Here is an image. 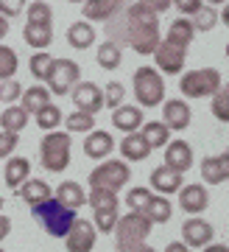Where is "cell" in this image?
Returning a JSON list of instances; mask_svg holds the SVG:
<instances>
[{
  "mask_svg": "<svg viewBox=\"0 0 229 252\" xmlns=\"http://www.w3.org/2000/svg\"><path fill=\"white\" fill-rule=\"evenodd\" d=\"M23 39H26L34 51H45V48L53 42V26H34V23H26Z\"/></svg>",
  "mask_w": 229,
  "mask_h": 252,
  "instance_id": "31",
  "label": "cell"
},
{
  "mask_svg": "<svg viewBox=\"0 0 229 252\" xmlns=\"http://www.w3.org/2000/svg\"><path fill=\"white\" fill-rule=\"evenodd\" d=\"M227 0H207V6H224Z\"/></svg>",
  "mask_w": 229,
  "mask_h": 252,
  "instance_id": "53",
  "label": "cell"
},
{
  "mask_svg": "<svg viewBox=\"0 0 229 252\" xmlns=\"http://www.w3.org/2000/svg\"><path fill=\"white\" fill-rule=\"evenodd\" d=\"M143 216L148 219L151 224H168L171 216H173V205L168 196H159V193H151V199L143 207Z\"/></svg>",
  "mask_w": 229,
  "mask_h": 252,
  "instance_id": "22",
  "label": "cell"
},
{
  "mask_svg": "<svg viewBox=\"0 0 229 252\" xmlns=\"http://www.w3.org/2000/svg\"><path fill=\"white\" fill-rule=\"evenodd\" d=\"M114 149V140L109 132H104V129H92V132H87V140H84V154H87L89 160H104V157H109Z\"/></svg>",
  "mask_w": 229,
  "mask_h": 252,
  "instance_id": "20",
  "label": "cell"
},
{
  "mask_svg": "<svg viewBox=\"0 0 229 252\" xmlns=\"http://www.w3.org/2000/svg\"><path fill=\"white\" fill-rule=\"evenodd\" d=\"M117 219H120L117 210H92V227L101 230V233H112Z\"/></svg>",
  "mask_w": 229,
  "mask_h": 252,
  "instance_id": "41",
  "label": "cell"
},
{
  "mask_svg": "<svg viewBox=\"0 0 229 252\" xmlns=\"http://www.w3.org/2000/svg\"><path fill=\"white\" fill-rule=\"evenodd\" d=\"M134 98L140 101V109H154L165 98V79L157 67L143 64L134 70Z\"/></svg>",
  "mask_w": 229,
  "mask_h": 252,
  "instance_id": "6",
  "label": "cell"
},
{
  "mask_svg": "<svg viewBox=\"0 0 229 252\" xmlns=\"http://www.w3.org/2000/svg\"><path fill=\"white\" fill-rule=\"evenodd\" d=\"M165 165L173 168V171H179V174L190 171V165H193V149H190V143L187 140H168Z\"/></svg>",
  "mask_w": 229,
  "mask_h": 252,
  "instance_id": "18",
  "label": "cell"
},
{
  "mask_svg": "<svg viewBox=\"0 0 229 252\" xmlns=\"http://www.w3.org/2000/svg\"><path fill=\"white\" fill-rule=\"evenodd\" d=\"M31 216L45 227V233L48 235H53V238H64V235L70 233L73 221L79 219V213L70 210V207H64L62 202H56V199L51 196V199H45L42 205L31 207Z\"/></svg>",
  "mask_w": 229,
  "mask_h": 252,
  "instance_id": "3",
  "label": "cell"
},
{
  "mask_svg": "<svg viewBox=\"0 0 229 252\" xmlns=\"http://www.w3.org/2000/svg\"><path fill=\"white\" fill-rule=\"evenodd\" d=\"M64 115H62V109H59V104H48V107H42L39 112L34 115V124L42 129V132H56L59 126H62Z\"/></svg>",
  "mask_w": 229,
  "mask_h": 252,
  "instance_id": "33",
  "label": "cell"
},
{
  "mask_svg": "<svg viewBox=\"0 0 229 252\" xmlns=\"http://www.w3.org/2000/svg\"><path fill=\"white\" fill-rule=\"evenodd\" d=\"M193 121V112L187 107L185 98H168L162 104V124L171 129V132H185Z\"/></svg>",
  "mask_w": 229,
  "mask_h": 252,
  "instance_id": "13",
  "label": "cell"
},
{
  "mask_svg": "<svg viewBox=\"0 0 229 252\" xmlns=\"http://www.w3.org/2000/svg\"><path fill=\"white\" fill-rule=\"evenodd\" d=\"M26 14H28V23H34V26H53V9L42 0H31Z\"/></svg>",
  "mask_w": 229,
  "mask_h": 252,
  "instance_id": "38",
  "label": "cell"
},
{
  "mask_svg": "<svg viewBox=\"0 0 229 252\" xmlns=\"http://www.w3.org/2000/svg\"><path fill=\"white\" fill-rule=\"evenodd\" d=\"M185 185V174L173 171L168 165H157L151 171V180H148V188L157 190L159 196H171V193H179V188Z\"/></svg>",
  "mask_w": 229,
  "mask_h": 252,
  "instance_id": "15",
  "label": "cell"
},
{
  "mask_svg": "<svg viewBox=\"0 0 229 252\" xmlns=\"http://www.w3.org/2000/svg\"><path fill=\"white\" fill-rule=\"evenodd\" d=\"M123 20H126V45L132 48L134 54H154V48L159 45V14H154L151 9L134 3L123 9Z\"/></svg>",
  "mask_w": 229,
  "mask_h": 252,
  "instance_id": "1",
  "label": "cell"
},
{
  "mask_svg": "<svg viewBox=\"0 0 229 252\" xmlns=\"http://www.w3.org/2000/svg\"><path fill=\"white\" fill-rule=\"evenodd\" d=\"M190 23H193V31H212V28L218 26V9L204 3L201 9L190 17Z\"/></svg>",
  "mask_w": 229,
  "mask_h": 252,
  "instance_id": "36",
  "label": "cell"
},
{
  "mask_svg": "<svg viewBox=\"0 0 229 252\" xmlns=\"http://www.w3.org/2000/svg\"><path fill=\"white\" fill-rule=\"evenodd\" d=\"M28 67H31V76L39 81H48V76H51V67H53V56L45 54V51H39V54H31V62H28Z\"/></svg>",
  "mask_w": 229,
  "mask_h": 252,
  "instance_id": "39",
  "label": "cell"
},
{
  "mask_svg": "<svg viewBox=\"0 0 229 252\" xmlns=\"http://www.w3.org/2000/svg\"><path fill=\"white\" fill-rule=\"evenodd\" d=\"M28 112L23 107H17V104H9V107L0 112V129L3 132H14V135H20L23 129L28 126Z\"/></svg>",
  "mask_w": 229,
  "mask_h": 252,
  "instance_id": "30",
  "label": "cell"
},
{
  "mask_svg": "<svg viewBox=\"0 0 229 252\" xmlns=\"http://www.w3.org/2000/svg\"><path fill=\"white\" fill-rule=\"evenodd\" d=\"M70 3H84V0H70Z\"/></svg>",
  "mask_w": 229,
  "mask_h": 252,
  "instance_id": "56",
  "label": "cell"
},
{
  "mask_svg": "<svg viewBox=\"0 0 229 252\" xmlns=\"http://www.w3.org/2000/svg\"><path fill=\"white\" fill-rule=\"evenodd\" d=\"M193 36H196L193 23H190L187 17H179V20H173V23H171L165 42H171V45H176V48H182V51H187V48H190V42H193Z\"/></svg>",
  "mask_w": 229,
  "mask_h": 252,
  "instance_id": "27",
  "label": "cell"
},
{
  "mask_svg": "<svg viewBox=\"0 0 229 252\" xmlns=\"http://www.w3.org/2000/svg\"><path fill=\"white\" fill-rule=\"evenodd\" d=\"M6 34H9V20H6V17H0V39H3Z\"/></svg>",
  "mask_w": 229,
  "mask_h": 252,
  "instance_id": "52",
  "label": "cell"
},
{
  "mask_svg": "<svg viewBox=\"0 0 229 252\" xmlns=\"http://www.w3.org/2000/svg\"><path fill=\"white\" fill-rule=\"evenodd\" d=\"M20 143V135H14V132H0V160H9L11 152L17 149Z\"/></svg>",
  "mask_w": 229,
  "mask_h": 252,
  "instance_id": "45",
  "label": "cell"
},
{
  "mask_svg": "<svg viewBox=\"0 0 229 252\" xmlns=\"http://www.w3.org/2000/svg\"><path fill=\"white\" fill-rule=\"evenodd\" d=\"M212 238H215V230L201 216H187V221L182 224V244L187 250H201V247L212 244Z\"/></svg>",
  "mask_w": 229,
  "mask_h": 252,
  "instance_id": "11",
  "label": "cell"
},
{
  "mask_svg": "<svg viewBox=\"0 0 229 252\" xmlns=\"http://www.w3.org/2000/svg\"><path fill=\"white\" fill-rule=\"evenodd\" d=\"M20 95H23V84H20L17 79L0 81V101H3V104H14Z\"/></svg>",
  "mask_w": 229,
  "mask_h": 252,
  "instance_id": "44",
  "label": "cell"
},
{
  "mask_svg": "<svg viewBox=\"0 0 229 252\" xmlns=\"http://www.w3.org/2000/svg\"><path fill=\"white\" fill-rule=\"evenodd\" d=\"M0 210H3V196H0Z\"/></svg>",
  "mask_w": 229,
  "mask_h": 252,
  "instance_id": "55",
  "label": "cell"
},
{
  "mask_svg": "<svg viewBox=\"0 0 229 252\" xmlns=\"http://www.w3.org/2000/svg\"><path fill=\"white\" fill-rule=\"evenodd\" d=\"M95 62L101 64L104 70H117V67H120V62H123V48L106 39V42H101V48H98Z\"/></svg>",
  "mask_w": 229,
  "mask_h": 252,
  "instance_id": "32",
  "label": "cell"
},
{
  "mask_svg": "<svg viewBox=\"0 0 229 252\" xmlns=\"http://www.w3.org/2000/svg\"><path fill=\"white\" fill-rule=\"evenodd\" d=\"M224 87V76L215 67H199V70H187L179 79V90L185 98H210Z\"/></svg>",
  "mask_w": 229,
  "mask_h": 252,
  "instance_id": "5",
  "label": "cell"
},
{
  "mask_svg": "<svg viewBox=\"0 0 229 252\" xmlns=\"http://www.w3.org/2000/svg\"><path fill=\"white\" fill-rule=\"evenodd\" d=\"M64 126H67V132H79V135H87V132H92L95 129V115H87V112H70V115L62 121Z\"/></svg>",
  "mask_w": 229,
  "mask_h": 252,
  "instance_id": "37",
  "label": "cell"
},
{
  "mask_svg": "<svg viewBox=\"0 0 229 252\" xmlns=\"http://www.w3.org/2000/svg\"><path fill=\"white\" fill-rule=\"evenodd\" d=\"M151 56H154V62H157V70L165 73V76H182V73H185L187 54L182 51V48L165 42V39H159V45L154 48Z\"/></svg>",
  "mask_w": 229,
  "mask_h": 252,
  "instance_id": "9",
  "label": "cell"
},
{
  "mask_svg": "<svg viewBox=\"0 0 229 252\" xmlns=\"http://www.w3.org/2000/svg\"><path fill=\"white\" fill-rule=\"evenodd\" d=\"M31 177V162L26 160V157H9L6 160V168H3V180H6V185L9 188L17 190L23 182Z\"/></svg>",
  "mask_w": 229,
  "mask_h": 252,
  "instance_id": "26",
  "label": "cell"
},
{
  "mask_svg": "<svg viewBox=\"0 0 229 252\" xmlns=\"http://www.w3.org/2000/svg\"><path fill=\"white\" fill-rule=\"evenodd\" d=\"M201 252H229V247L227 244H207V247H201Z\"/></svg>",
  "mask_w": 229,
  "mask_h": 252,
  "instance_id": "50",
  "label": "cell"
},
{
  "mask_svg": "<svg viewBox=\"0 0 229 252\" xmlns=\"http://www.w3.org/2000/svg\"><path fill=\"white\" fill-rule=\"evenodd\" d=\"M140 6H145V9H151L154 14H162V11H168V6H171V0H137Z\"/></svg>",
  "mask_w": 229,
  "mask_h": 252,
  "instance_id": "48",
  "label": "cell"
},
{
  "mask_svg": "<svg viewBox=\"0 0 229 252\" xmlns=\"http://www.w3.org/2000/svg\"><path fill=\"white\" fill-rule=\"evenodd\" d=\"M123 98H126V87L120 84V81H109V84L104 87V107L117 109L120 104H123Z\"/></svg>",
  "mask_w": 229,
  "mask_h": 252,
  "instance_id": "42",
  "label": "cell"
},
{
  "mask_svg": "<svg viewBox=\"0 0 229 252\" xmlns=\"http://www.w3.org/2000/svg\"><path fill=\"white\" fill-rule=\"evenodd\" d=\"M70 132H45L42 143H39V162H42L45 171L62 174L67 165H70Z\"/></svg>",
  "mask_w": 229,
  "mask_h": 252,
  "instance_id": "4",
  "label": "cell"
},
{
  "mask_svg": "<svg viewBox=\"0 0 229 252\" xmlns=\"http://www.w3.org/2000/svg\"><path fill=\"white\" fill-rule=\"evenodd\" d=\"M87 202L92 210H120V202H117V193L106 188H89Z\"/></svg>",
  "mask_w": 229,
  "mask_h": 252,
  "instance_id": "34",
  "label": "cell"
},
{
  "mask_svg": "<svg viewBox=\"0 0 229 252\" xmlns=\"http://www.w3.org/2000/svg\"><path fill=\"white\" fill-rule=\"evenodd\" d=\"M148 199H151V188H132L126 193V207L134 210V213H143V207H145Z\"/></svg>",
  "mask_w": 229,
  "mask_h": 252,
  "instance_id": "43",
  "label": "cell"
},
{
  "mask_svg": "<svg viewBox=\"0 0 229 252\" xmlns=\"http://www.w3.org/2000/svg\"><path fill=\"white\" fill-rule=\"evenodd\" d=\"M151 221L143 213H134V210H129L126 216L117 219V224H114V247H117V252H137L145 244V238L151 235Z\"/></svg>",
  "mask_w": 229,
  "mask_h": 252,
  "instance_id": "2",
  "label": "cell"
},
{
  "mask_svg": "<svg viewBox=\"0 0 229 252\" xmlns=\"http://www.w3.org/2000/svg\"><path fill=\"white\" fill-rule=\"evenodd\" d=\"M126 9V0H84V17L87 23H109L117 11Z\"/></svg>",
  "mask_w": 229,
  "mask_h": 252,
  "instance_id": "17",
  "label": "cell"
},
{
  "mask_svg": "<svg viewBox=\"0 0 229 252\" xmlns=\"http://www.w3.org/2000/svg\"><path fill=\"white\" fill-rule=\"evenodd\" d=\"M95 238H98V230L92 227V221L76 219L70 227V233L64 235V247H67V252H92Z\"/></svg>",
  "mask_w": 229,
  "mask_h": 252,
  "instance_id": "12",
  "label": "cell"
},
{
  "mask_svg": "<svg viewBox=\"0 0 229 252\" xmlns=\"http://www.w3.org/2000/svg\"><path fill=\"white\" fill-rule=\"evenodd\" d=\"M165 252H190V250H187L182 241H171V244L165 247Z\"/></svg>",
  "mask_w": 229,
  "mask_h": 252,
  "instance_id": "51",
  "label": "cell"
},
{
  "mask_svg": "<svg viewBox=\"0 0 229 252\" xmlns=\"http://www.w3.org/2000/svg\"><path fill=\"white\" fill-rule=\"evenodd\" d=\"M51 104V90L45 87V84H34V87H28V90H23V95H20V107L26 109L28 115H36L42 107H48Z\"/></svg>",
  "mask_w": 229,
  "mask_h": 252,
  "instance_id": "25",
  "label": "cell"
},
{
  "mask_svg": "<svg viewBox=\"0 0 229 252\" xmlns=\"http://www.w3.org/2000/svg\"><path fill=\"white\" fill-rule=\"evenodd\" d=\"M70 101L76 104L79 112H87V115H98L104 109V90L98 87L95 81H79L70 90Z\"/></svg>",
  "mask_w": 229,
  "mask_h": 252,
  "instance_id": "10",
  "label": "cell"
},
{
  "mask_svg": "<svg viewBox=\"0 0 229 252\" xmlns=\"http://www.w3.org/2000/svg\"><path fill=\"white\" fill-rule=\"evenodd\" d=\"M129 180H132V168L126 165V160H104L89 171V188H106L114 193Z\"/></svg>",
  "mask_w": 229,
  "mask_h": 252,
  "instance_id": "7",
  "label": "cell"
},
{
  "mask_svg": "<svg viewBox=\"0 0 229 252\" xmlns=\"http://www.w3.org/2000/svg\"><path fill=\"white\" fill-rule=\"evenodd\" d=\"M207 205H210V193H207L204 185L190 182V185H182V188H179V207L185 210L187 216H199V213H204Z\"/></svg>",
  "mask_w": 229,
  "mask_h": 252,
  "instance_id": "14",
  "label": "cell"
},
{
  "mask_svg": "<svg viewBox=\"0 0 229 252\" xmlns=\"http://www.w3.org/2000/svg\"><path fill=\"white\" fill-rule=\"evenodd\" d=\"M173 6H176V11L182 14V17H193L196 11L204 6V0H171Z\"/></svg>",
  "mask_w": 229,
  "mask_h": 252,
  "instance_id": "47",
  "label": "cell"
},
{
  "mask_svg": "<svg viewBox=\"0 0 229 252\" xmlns=\"http://www.w3.org/2000/svg\"><path fill=\"white\" fill-rule=\"evenodd\" d=\"M67 42H70V48H76V51H87V48L95 45V28L89 26L87 20L73 23V26L67 28Z\"/></svg>",
  "mask_w": 229,
  "mask_h": 252,
  "instance_id": "28",
  "label": "cell"
},
{
  "mask_svg": "<svg viewBox=\"0 0 229 252\" xmlns=\"http://www.w3.org/2000/svg\"><path fill=\"white\" fill-rule=\"evenodd\" d=\"M17 196L23 199L28 207H36V205H42L45 199H51L53 190L45 180H31V177H28V180L17 188Z\"/></svg>",
  "mask_w": 229,
  "mask_h": 252,
  "instance_id": "21",
  "label": "cell"
},
{
  "mask_svg": "<svg viewBox=\"0 0 229 252\" xmlns=\"http://www.w3.org/2000/svg\"><path fill=\"white\" fill-rule=\"evenodd\" d=\"M120 154H123V160H129V162H143V160L151 157V146L140 137V132H132V135H123Z\"/></svg>",
  "mask_w": 229,
  "mask_h": 252,
  "instance_id": "24",
  "label": "cell"
},
{
  "mask_svg": "<svg viewBox=\"0 0 229 252\" xmlns=\"http://www.w3.org/2000/svg\"><path fill=\"white\" fill-rule=\"evenodd\" d=\"M137 252H157V250H154V247H148V244H143V247H140Z\"/></svg>",
  "mask_w": 229,
  "mask_h": 252,
  "instance_id": "54",
  "label": "cell"
},
{
  "mask_svg": "<svg viewBox=\"0 0 229 252\" xmlns=\"http://www.w3.org/2000/svg\"><path fill=\"white\" fill-rule=\"evenodd\" d=\"M140 137L151 146V152H154V149L168 146V140H171V129H168L162 121H145V124L140 126Z\"/></svg>",
  "mask_w": 229,
  "mask_h": 252,
  "instance_id": "29",
  "label": "cell"
},
{
  "mask_svg": "<svg viewBox=\"0 0 229 252\" xmlns=\"http://www.w3.org/2000/svg\"><path fill=\"white\" fill-rule=\"evenodd\" d=\"M0 252H6V250H0Z\"/></svg>",
  "mask_w": 229,
  "mask_h": 252,
  "instance_id": "57",
  "label": "cell"
},
{
  "mask_svg": "<svg viewBox=\"0 0 229 252\" xmlns=\"http://www.w3.org/2000/svg\"><path fill=\"white\" fill-rule=\"evenodd\" d=\"M201 177L207 185H212V188H218V185H224L229 177V154L221 152L215 154V157H204L201 160Z\"/></svg>",
  "mask_w": 229,
  "mask_h": 252,
  "instance_id": "19",
  "label": "cell"
},
{
  "mask_svg": "<svg viewBox=\"0 0 229 252\" xmlns=\"http://www.w3.org/2000/svg\"><path fill=\"white\" fill-rule=\"evenodd\" d=\"M79 76H81V67L73 59H53V67H51V76H48V90L51 95H70V90L79 84Z\"/></svg>",
  "mask_w": 229,
  "mask_h": 252,
  "instance_id": "8",
  "label": "cell"
},
{
  "mask_svg": "<svg viewBox=\"0 0 229 252\" xmlns=\"http://www.w3.org/2000/svg\"><path fill=\"white\" fill-rule=\"evenodd\" d=\"M9 233H11V219L0 213V241H3V238H6Z\"/></svg>",
  "mask_w": 229,
  "mask_h": 252,
  "instance_id": "49",
  "label": "cell"
},
{
  "mask_svg": "<svg viewBox=\"0 0 229 252\" xmlns=\"http://www.w3.org/2000/svg\"><path fill=\"white\" fill-rule=\"evenodd\" d=\"M212 118H215L218 124H227L229 121V90L227 87H221V90L212 95Z\"/></svg>",
  "mask_w": 229,
  "mask_h": 252,
  "instance_id": "40",
  "label": "cell"
},
{
  "mask_svg": "<svg viewBox=\"0 0 229 252\" xmlns=\"http://www.w3.org/2000/svg\"><path fill=\"white\" fill-rule=\"evenodd\" d=\"M145 124V115H143L140 107L134 104H120L117 109H112V126L123 135H132V132H140V126Z\"/></svg>",
  "mask_w": 229,
  "mask_h": 252,
  "instance_id": "16",
  "label": "cell"
},
{
  "mask_svg": "<svg viewBox=\"0 0 229 252\" xmlns=\"http://www.w3.org/2000/svg\"><path fill=\"white\" fill-rule=\"evenodd\" d=\"M20 11H26V0H0V17L14 20Z\"/></svg>",
  "mask_w": 229,
  "mask_h": 252,
  "instance_id": "46",
  "label": "cell"
},
{
  "mask_svg": "<svg viewBox=\"0 0 229 252\" xmlns=\"http://www.w3.org/2000/svg\"><path fill=\"white\" fill-rule=\"evenodd\" d=\"M56 202H62L64 207H70V210H79L84 202H87V190L81 188L76 180H64L56 185Z\"/></svg>",
  "mask_w": 229,
  "mask_h": 252,
  "instance_id": "23",
  "label": "cell"
},
{
  "mask_svg": "<svg viewBox=\"0 0 229 252\" xmlns=\"http://www.w3.org/2000/svg\"><path fill=\"white\" fill-rule=\"evenodd\" d=\"M17 67H20L17 51L0 42V81H6V79H14V76H17Z\"/></svg>",
  "mask_w": 229,
  "mask_h": 252,
  "instance_id": "35",
  "label": "cell"
}]
</instances>
